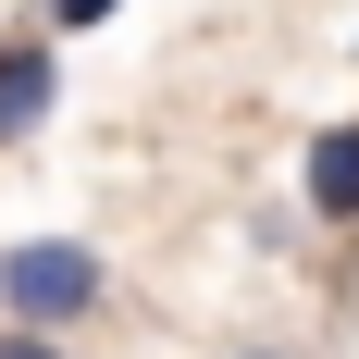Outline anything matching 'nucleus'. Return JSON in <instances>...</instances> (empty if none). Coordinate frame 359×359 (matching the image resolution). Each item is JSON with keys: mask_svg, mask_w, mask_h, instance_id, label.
<instances>
[{"mask_svg": "<svg viewBox=\"0 0 359 359\" xmlns=\"http://www.w3.org/2000/svg\"><path fill=\"white\" fill-rule=\"evenodd\" d=\"M0 359H62V347H50L37 323H0Z\"/></svg>", "mask_w": 359, "mask_h": 359, "instance_id": "39448f33", "label": "nucleus"}, {"mask_svg": "<svg viewBox=\"0 0 359 359\" xmlns=\"http://www.w3.org/2000/svg\"><path fill=\"white\" fill-rule=\"evenodd\" d=\"M310 211H323V223H359V111L310 137Z\"/></svg>", "mask_w": 359, "mask_h": 359, "instance_id": "7ed1b4c3", "label": "nucleus"}, {"mask_svg": "<svg viewBox=\"0 0 359 359\" xmlns=\"http://www.w3.org/2000/svg\"><path fill=\"white\" fill-rule=\"evenodd\" d=\"M236 359H285V347H236Z\"/></svg>", "mask_w": 359, "mask_h": 359, "instance_id": "423d86ee", "label": "nucleus"}, {"mask_svg": "<svg viewBox=\"0 0 359 359\" xmlns=\"http://www.w3.org/2000/svg\"><path fill=\"white\" fill-rule=\"evenodd\" d=\"M37 13H50V37H87V25H111L124 0H37Z\"/></svg>", "mask_w": 359, "mask_h": 359, "instance_id": "20e7f679", "label": "nucleus"}, {"mask_svg": "<svg viewBox=\"0 0 359 359\" xmlns=\"http://www.w3.org/2000/svg\"><path fill=\"white\" fill-rule=\"evenodd\" d=\"M62 100V62H50V37H0V149H25Z\"/></svg>", "mask_w": 359, "mask_h": 359, "instance_id": "f03ea898", "label": "nucleus"}, {"mask_svg": "<svg viewBox=\"0 0 359 359\" xmlns=\"http://www.w3.org/2000/svg\"><path fill=\"white\" fill-rule=\"evenodd\" d=\"M100 297H111V260L87 248V236H13V248H0V323L74 334Z\"/></svg>", "mask_w": 359, "mask_h": 359, "instance_id": "f257e3e1", "label": "nucleus"}]
</instances>
